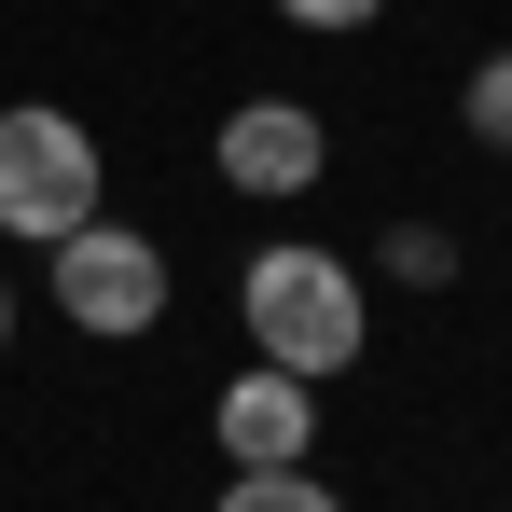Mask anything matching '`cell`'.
<instances>
[{"label": "cell", "instance_id": "6da1fadb", "mask_svg": "<svg viewBox=\"0 0 512 512\" xmlns=\"http://www.w3.org/2000/svg\"><path fill=\"white\" fill-rule=\"evenodd\" d=\"M236 319H250V360H277V374H346L360 360V333H374V291H360V263L346 250H305V236H277V250H250V277H236Z\"/></svg>", "mask_w": 512, "mask_h": 512}, {"label": "cell", "instance_id": "7a4b0ae2", "mask_svg": "<svg viewBox=\"0 0 512 512\" xmlns=\"http://www.w3.org/2000/svg\"><path fill=\"white\" fill-rule=\"evenodd\" d=\"M97 222V125L84 111H0V236H28V250H56V236H84Z\"/></svg>", "mask_w": 512, "mask_h": 512}, {"label": "cell", "instance_id": "3957f363", "mask_svg": "<svg viewBox=\"0 0 512 512\" xmlns=\"http://www.w3.org/2000/svg\"><path fill=\"white\" fill-rule=\"evenodd\" d=\"M56 305H70V333H153L167 319V250L125 236V222H84V236H56Z\"/></svg>", "mask_w": 512, "mask_h": 512}, {"label": "cell", "instance_id": "277c9868", "mask_svg": "<svg viewBox=\"0 0 512 512\" xmlns=\"http://www.w3.org/2000/svg\"><path fill=\"white\" fill-rule=\"evenodd\" d=\"M222 457H236V471H305V443H319V388H305V374H277V360H250V374H236V388H222Z\"/></svg>", "mask_w": 512, "mask_h": 512}, {"label": "cell", "instance_id": "5b68a950", "mask_svg": "<svg viewBox=\"0 0 512 512\" xmlns=\"http://www.w3.org/2000/svg\"><path fill=\"white\" fill-rule=\"evenodd\" d=\"M319 167H333L319 111H291V97L222 111V180H236V194H319Z\"/></svg>", "mask_w": 512, "mask_h": 512}, {"label": "cell", "instance_id": "8992f818", "mask_svg": "<svg viewBox=\"0 0 512 512\" xmlns=\"http://www.w3.org/2000/svg\"><path fill=\"white\" fill-rule=\"evenodd\" d=\"M222 512H346V499L319 485V471H236V485H222Z\"/></svg>", "mask_w": 512, "mask_h": 512}, {"label": "cell", "instance_id": "52a82bcc", "mask_svg": "<svg viewBox=\"0 0 512 512\" xmlns=\"http://www.w3.org/2000/svg\"><path fill=\"white\" fill-rule=\"evenodd\" d=\"M457 111H471V139H485V153H512V42L471 70V97H457Z\"/></svg>", "mask_w": 512, "mask_h": 512}, {"label": "cell", "instance_id": "ba28073f", "mask_svg": "<svg viewBox=\"0 0 512 512\" xmlns=\"http://www.w3.org/2000/svg\"><path fill=\"white\" fill-rule=\"evenodd\" d=\"M388 277H457V250H443L429 222H402V236H388Z\"/></svg>", "mask_w": 512, "mask_h": 512}, {"label": "cell", "instance_id": "9c48e42d", "mask_svg": "<svg viewBox=\"0 0 512 512\" xmlns=\"http://www.w3.org/2000/svg\"><path fill=\"white\" fill-rule=\"evenodd\" d=\"M277 14H291V28H374L388 0H277Z\"/></svg>", "mask_w": 512, "mask_h": 512}, {"label": "cell", "instance_id": "30bf717a", "mask_svg": "<svg viewBox=\"0 0 512 512\" xmlns=\"http://www.w3.org/2000/svg\"><path fill=\"white\" fill-rule=\"evenodd\" d=\"M0 333H14V291H0Z\"/></svg>", "mask_w": 512, "mask_h": 512}]
</instances>
